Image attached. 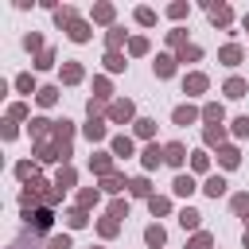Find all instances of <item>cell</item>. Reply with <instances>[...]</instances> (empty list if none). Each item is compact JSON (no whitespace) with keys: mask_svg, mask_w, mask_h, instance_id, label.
<instances>
[{"mask_svg":"<svg viewBox=\"0 0 249 249\" xmlns=\"http://www.w3.org/2000/svg\"><path fill=\"white\" fill-rule=\"evenodd\" d=\"M70 156H74V148L70 144H35V160L39 163H70Z\"/></svg>","mask_w":249,"mask_h":249,"instance_id":"6da1fadb","label":"cell"},{"mask_svg":"<svg viewBox=\"0 0 249 249\" xmlns=\"http://www.w3.org/2000/svg\"><path fill=\"white\" fill-rule=\"evenodd\" d=\"M105 121H113V124H136V105L128 97H117V101H109Z\"/></svg>","mask_w":249,"mask_h":249,"instance_id":"7a4b0ae2","label":"cell"},{"mask_svg":"<svg viewBox=\"0 0 249 249\" xmlns=\"http://www.w3.org/2000/svg\"><path fill=\"white\" fill-rule=\"evenodd\" d=\"M51 191V183L47 179H35V183H23V191H19V206L23 210H39V202H43V195Z\"/></svg>","mask_w":249,"mask_h":249,"instance_id":"3957f363","label":"cell"},{"mask_svg":"<svg viewBox=\"0 0 249 249\" xmlns=\"http://www.w3.org/2000/svg\"><path fill=\"white\" fill-rule=\"evenodd\" d=\"M23 226L35 230V233H47L54 226V210L51 206H39V210H23Z\"/></svg>","mask_w":249,"mask_h":249,"instance_id":"277c9868","label":"cell"},{"mask_svg":"<svg viewBox=\"0 0 249 249\" xmlns=\"http://www.w3.org/2000/svg\"><path fill=\"white\" fill-rule=\"evenodd\" d=\"M27 132H31L35 144H51V140H54V121H51V117H31V121H27Z\"/></svg>","mask_w":249,"mask_h":249,"instance_id":"5b68a950","label":"cell"},{"mask_svg":"<svg viewBox=\"0 0 249 249\" xmlns=\"http://www.w3.org/2000/svg\"><path fill=\"white\" fill-rule=\"evenodd\" d=\"M218 62H222V66H230V70H233V66H241V62H245V47H241L237 39H230L226 47H218Z\"/></svg>","mask_w":249,"mask_h":249,"instance_id":"8992f818","label":"cell"},{"mask_svg":"<svg viewBox=\"0 0 249 249\" xmlns=\"http://www.w3.org/2000/svg\"><path fill=\"white\" fill-rule=\"evenodd\" d=\"M82 136H86L89 144H105V140H113L109 128H105V117H89V121L82 124Z\"/></svg>","mask_w":249,"mask_h":249,"instance_id":"52a82bcc","label":"cell"},{"mask_svg":"<svg viewBox=\"0 0 249 249\" xmlns=\"http://www.w3.org/2000/svg\"><path fill=\"white\" fill-rule=\"evenodd\" d=\"M206 89H210V78H206L202 70H191V74L183 78V93H187V97H198V93H206Z\"/></svg>","mask_w":249,"mask_h":249,"instance_id":"ba28073f","label":"cell"},{"mask_svg":"<svg viewBox=\"0 0 249 249\" xmlns=\"http://www.w3.org/2000/svg\"><path fill=\"white\" fill-rule=\"evenodd\" d=\"M198 117H202V109H198V105H191V101H187V105H175V109H171V124H179V128L195 124Z\"/></svg>","mask_w":249,"mask_h":249,"instance_id":"9c48e42d","label":"cell"},{"mask_svg":"<svg viewBox=\"0 0 249 249\" xmlns=\"http://www.w3.org/2000/svg\"><path fill=\"white\" fill-rule=\"evenodd\" d=\"M160 163H163V144H156V140L144 144V148H140V167H144V171H156Z\"/></svg>","mask_w":249,"mask_h":249,"instance_id":"30bf717a","label":"cell"},{"mask_svg":"<svg viewBox=\"0 0 249 249\" xmlns=\"http://www.w3.org/2000/svg\"><path fill=\"white\" fill-rule=\"evenodd\" d=\"M113 163H117V156H113V152H93V156H89V171H93V175H101V179L117 171Z\"/></svg>","mask_w":249,"mask_h":249,"instance_id":"8fae6325","label":"cell"},{"mask_svg":"<svg viewBox=\"0 0 249 249\" xmlns=\"http://www.w3.org/2000/svg\"><path fill=\"white\" fill-rule=\"evenodd\" d=\"M175 70H179V58H175L171 51H163V54H156V62H152V74H156V78H171Z\"/></svg>","mask_w":249,"mask_h":249,"instance_id":"7c38bea8","label":"cell"},{"mask_svg":"<svg viewBox=\"0 0 249 249\" xmlns=\"http://www.w3.org/2000/svg\"><path fill=\"white\" fill-rule=\"evenodd\" d=\"M206 16H210L214 27H230L233 23V8L230 4H206Z\"/></svg>","mask_w":249,"mask_h":249,"instance_id":"4fadbf2b","label":"cell"},{"mask_svg":"<svg viewBox=\"0 0 249 249\" xmlns=\"http://www.w3.org/2000/svg\"><path fill=\"white\" fill-rule=\"evenodd\" d=\"M226 136H230L226 124H206V128H202V144H206V148H226Z\"/></svg>","mask_w":249,"mask_h":249,"instance_id":"5bb4252c","label":"cell"},{"mask_svg":"<svg viewBox=\"0 0 249 249\" xmlns=\"http://www.w3.org/2000/svg\"><path fill=\"white\" fill-rule=\"evenodd\" d=\"M109 152H113L117 160H128V156L136 152V144H132V136H128V132H117V136L109 140Z\"/></svg>","mask_w":249,"mask_h":249,"instance_id":"9a60e30c","label":"cell"},{"mask_svg":"<svg viewBox=\"0 0 249 249\" xmlns=\"http://www.w3.org/2000/svg\"><path fill=\"white\" fill-rule=\"evenodd\" d=\"M171 191H175L179 198H191V195H195V191H202V187L195 183V175H187V171H179V175L171 179Z\"/></svg>","mask_w":249,"mask_h":249,"instance_id":"2e32d148","label":"cell"},{"mask_svg":"<svg viewBox=\"0 0 249 249\" xmlns=\"http://www.w3.org/2000/svg\"><path fill=\"white\" fill-rule=\"evenodd\" d=\"M163 163H171V167H183V163H187V144H179V140L163 144Z\"/></svg>","mask_w":249,"mask_h":249,"instance_id":"e0dca14e","label":"cell"},{"mask_svg":"<svg viewBox=\"0 0 249 249\" xmlns=\"http://www.w3.org/2000/svg\"><path fill=\"white\" fill-rule=\"evenodd\" d=\"M89 19H93V23H105V27H117V23H113V19H117V8L101 0V4H93V12H89Z\"/></svg>","mask_w":249,"mask_h":249,"instance_id":"ac0fdd59","label":"cell"},{"mask_svg":"<svg viewBox=\"0 0 249 249\" xmlns=\"http://www.w3.org/2000/svg\"><path fill=\"white\" fill-rule=\"evenodd\" d=\"M222 93H226V97H230V101H241V97H245V93H249V82H245V78H237V74H233V78H226V86H222Z\"/></svg>","mask_w":249,"mask_h":249,"instance_id":"d6986e66","label":"cell"},{"mask_svg":"<svg viewBox=\"0 0 249 249\" xmlns=\"http://www.w3.org/2000/svg\"><path fill=\"white\" fill-rule=\"evenodd\" d=\"M39 167H43L39 160H19V163H16V179H19V183H35V179H39Z\"/></svg>","mask_w":249,"mask_h":249,"instance_id":"ffe728a7","label":"cell"},{"mask_svg":"<svg viewBox=\"0 0 249 249\" xmlns=\"http://www.w3.org/2000/svg\"><path fill=\"white\" fill-rule=\"evenodd\" d=\"M175 222H179V226H183V230H195V233H198V230H202V214H198V210H195V206H183V210H179V214H175Z\"/></svg>","mask_w":249,"mask_h":249,"instance_id":"44dd1931","label":"cell"},{"mask_svg":"<svg viewBox=\"0 0 249 249\" xmlns=\"http://www.w3.org/2000/svg\"><path fill=\"white\" fill-rule=\"evenodd\" d=\"M89 35H93V31H89V23H86L82 16L66 27V39H70V43H89Z\"/></svg>","mask_w":249,"mask_h":249,"instance_id":"7402d4cb","label":"cell"},{"mask_svg":"<svg viewBox=\"0 0 249 249\" xmlns=\"http://www.w3.org/2000/svg\"><path fill=\"white\" fill-rule=\"evenodd\" d=\"M218 163H222L226 171H233V167L241 163V148H237V144H226V148H218Z\"/></svg>","mask_w":249,"mask_h":249,"instance_id":"603a6c76","label":"cell"},{"mask_svg":"<svg viewBox=\"0 0 249 249\" xmlns=\"http://www.w3.org/2000/svg\"><path fill=\"white\" fill-rule=\"evenodd\" d=\"M128 195H132V198H144V202H148V198H152L156 191H152L148 175H136V179H128Z\"/></svg>","mask_w":249,"mask_h":249,"instance_id":"cb8c5ba5","label":"cell"},{"mask_svg":"<svg viewBox=\"0 0 249 249\" xmlns=\"http://www.w3.org/2000/svg\"><path fill=\"white\" fill-rule=\"evenodd\" d=\"M226 187H230V183H226V175H206L202 195H206V198H222V195H226Z\"/></svg>","mask_w":249,"mask_h":249,"instance_id":"d4e9b609","label":"cell"},{"mask_svg":"<svg viewBox=\"0 0 249 249\" xmlns=\"http://www.w3.org/2000/svg\"><path fill=\"white\" fill-rule=\"evenodd\" d=\"M144 241H148L152 249H163V245H167V230H163L160 222H152V226H144Z\"/></svg>","mask_w":249,"mask_h":249,"instance_id":"484cf974","label":"cell"},{"mask_svg":"<svg viewBox=\"0 0 249 249\" xmlns=\"http://www.w3.org/2000/svg\"><path fill=\"white\" fill-rule=\"evenodd\" d=\"M86 78V66L82 62H62V86H78Z\"/></svg>","mask_w":249,"mask_h":249,"instance_id":"4316f807","label":"cell"},{"mask_svg":"<svg viewBox=\"0 0 249 249\" xmlns=\"http://www.w3.org/2000/svg\"><path fill=\"white\" fill-rule=\"evenodd\" d=\"M93 97H97V101H105V105H109V101H117V97H113V82H109L105 74H97V78H93Z\"/></svg>","mask_w":249,"mask_h":249,"instance_id":"83f0119b","label":"cell"},{"mask_svg":"<svg viewBox=\"0 0 249 249\" xmlns=\"http://www.w3.org/2000/svg\"><path fill=\"white\" fill-rule=\"evenodd\" d=\"M202 121H206V124H222V121H226V105H222V101H206V105H202Z\"/></svg>","mask_w":249,"mask_h":249,"instance_id":"f1b7e54d","label":"cell"},{"mask_svg":"<svg viewBox=\"0 0 249 249\" xmlns=\"http://www.w3.org/2000/svg\"><path fill=\"white\" fill-rule=\"evenodd\" d=\"M74 183H78V171H74V163H62V167H58V175H54V187H58V191H70Z\"/></svg>","mask_w":249,"mask_h":249,"instance_id":"f546056e","label":"cell"},{"mask_svg":"<svg viewBox=\"0 0 249 249\" xmlns=\"http://www.w3.org/2000/svg\"><path fill=\"white\" fill-rule=\"evenodd\" d=\"M124 187H128V179H124L121 171H113V175H105V179H101V191H105V195H113V198H117Z\"/></svg>","mask_w":249,"mask_h":249,"instance_id":"4dcf8cb0","label":"cell"},{"mask_svg":"<svg viewBox=\"0 0 249 249\" xmlns=\"http://www.w3.org/2000/svg\"><path fill=\"white\" fill-rule=\"evenodd\" d=\"M62 222H66L70 230H82V226H89V210H82V206H70V210L62 214Z\"/></svg>","mask_w":249,"mask_h":249,"instance_id":"1f68e13d","label":"cell"},{"mask_svg":"<svg viewBox=\"0 0 249 249\" xmlns=\"http://www.w3.org/2000/svg\"><path fill=\"white\" fill-rule=\"evenodd\" d=\"M124 39H128V31H124L121 23H117V27H109V31H105V51H121V47H124Z\"/></svg>","mask_w":249,"mask_h":249,"instance_id":"d6a6232c","label":"cell"},{"mask_svg":"<svg viewBox=\"0 0 249 249\" xmlns=\"http://www.w3.org/2000/svg\"><path fill=\"white\" fill-rule=\"evenodd\" d=\"M101 66L109 70V74H121L128 62H124V51H105V58H101Z\"/></svg>","mask_w":249,"mask_h":249,"instance_id":"836d02e7","label":"cell"},{"mask_svg":"<svg viewBox=\"0 0 249 249\" xmlns=\"http://www.w3.org/2000/svg\"><path fill=\"white\" fill-rule=\"evenodd\" d=\"M70 140H74V121L70 117L54 121V144H70Z\"/></svg>","mask_w":249,"mask_h":249,"instance_id":"e575fe53","label":"cell"},{"mask_svg":"<svg viewBox=\"0 0 249 249\" xmlns=\"http://www.w3.org/2000/svg\"><path fill=\"white\" fill-rule=\"evenodd\" d=\"M148 210H152V218H167L171 214V198L167 195H152L148 198Z\"/></svg>","mask_w":249,"mask_h":249,"instance_id":"d590c367","label":"cell"},{"mask_svg":"<svg viewBox=\"0 0 249 249\" xmlns=\"http://www.w3.org/2000/svg\"><path fill=\"white\" fill-rule=\"evenodd\" d=\"M58 86H39V93H35V101L43 105V109H51V105H58Z\"/></svg>","mask_w":249,"mask_h":249,"instance_id":"8d00e7d4","label":"cell"},{"mask_svg":"<svg viewBox=\"0 0 249 249\" xmlns=\"http://www.w3.org/2000/svg\"><path fill=\"white\" fill-rule=\"evenodd\" d=\"M132 132H136L140 140H148V144H152V136H156V121H152V117H136Z\"/></svg>","mask_w":249,"mask_h":249,"instance_id":"74e56055","label":"cell"},{"mask_svg":"<svg viewBox=\"0 0 249 249\" xmlns=\"http://www.w3.org/2000/svg\"><path fill=\"white\" fill-rule=\"evenodd\" d=\"M74 19H78V8H70V4H62V8L54 12V27H62V31H66Z\"/></svg>","mask_w":249,"mask_h":249,"instance_id":"f35d334b","label":"cell"},{"mask_svg":"<svg viewBox=\"0 0 249 249\" xmlns=\"http://www.w3.org/2000/svg\"><path fill=\"white\" fill-rule=\"evenodd\" d=\"M12 86H16V93H27V97H35V93H39V86H35V78H31V74H16V82H12Z\"/></svg>","mask_w":249,"mask_h":249,"instance_id":"ab89813d","label":"cell"},{"mask_svg":"<svg viewBox=\"0 0 249 249\" xmlns=\"http://www.w3.org/2000/svg\"><path fill=\"white\" fill-rule=\"evenodd\" d=\"M97 202H101V191H97V187H82V191H78V206H82V210H89V206H97Z\"/></svg>","mask_w":249,"mask_h":249,"instance_id":"60d3db41","label":"cell"},{"mask_svg":"<svg viewBox=\"0 0 249 249\" xmlns=\"http://www.w3.org/2000/svg\"><path fill=\"white\" fill-rule=\"evenodd\" d=\"M97 233H101V237H105V241H109V237H117V233H121V222H117V218H109V214H105V218H97Z\"/></svg>","mask_w":249,"mask_h":249,"instance_id":"b9f144b4","label":"cell"},{"mask_svg":"<svg viewBox=\"0 0 249 249\" xmlns=\"http://www.w3.org/2000/svg\"><path fill=\"white\" fill-rule=\"evenodd\" d=\"M148 51H152V43H148L144 35H132V39H128V54H132V58H140V54H148Z\"/></svg>","mask_w":249,"mask_h":249,"instance_id":"7bdbcfd3","label":"cell"},{"mask_svg":"<svg viewBox=\"0 0 249 249\" xmlns=\"http://www.w3.org/2000/svg\"><path fill=\"white\" fill-rule=\"evenodd\" d=\"M175 58H179V62H198V58H202V47H198V43H187L183 51H175Z\"/></svg>","mask_w":249,"mask_h":249,"instance_id":"ee69618b","label":"cell"},{"mask_svg":"<svg viewBox=\"0 0 249 249\" xmlns=\"http://www.w3.org/2000/svg\"><path fill=\"white\" fill-rule=\"evenodd\" d=\"M54 58H58V54H54V47H47V51H39L31 62H35V70H51V66H54Z\"/></svg>","mask_w":249,"mask_h":249,"instance_id":"f6af8a7d","label":"cell"},{"mask_svg":"<svg viewBox=\"0 0 249 249\" xmlns=\"http://www.w3.org/2000/svg\"><path fill=\"white\" fill-rule=\"evenodd\" d=\"M8 121H31L27 101H12V105H8Z\"/></svg>","mask_w":249,"mask_h":249,"instance_id":"bcb514c9","label":"cell"},{"mask_svg":"<svg viewBox=\"0 0 249 249\" xmlns=\"http://www.w3.org/2000/svg\"><path fill=\"white\" fill-rule=\"evenodd\" d=\"M187 249H214V233H206V230H198L191 241H187Z\"/></svg>","mask_w":249,"mask_h":249,"instance_id":"7dc6e473","label":"cell"},{"mask_svg":"<svg viewBox=\"0 0 249 249\" xmlns=\"http://www.w3.org/2000/svg\"><path fill=\"white\" fill-rule=\"evenodd\" d=\"M132 16H136V23H140V27H152V23H156V8H148V4H140Z\"/></svg>","mask_w":249,"mask_h":249,"instance_id":"c3c4849f","label":"cell"},{"mask_svg":"<svg viewBox=\"0 0 249 249\" xmlns=\"http://www.w3.org/2000/svg\"><path fill=\"white\" fill-rule=\"evenodd\" d=\"M23 47H27L31 54H39V51H47V43H43V35H39V31H27V35H23Z\"/></svg>","mask_w":249,"mask_h":249,"instance_id":"681fc988","label":"cell"},{"mask_svg":"<svg viewBox=\"0 0 249 249\" xmlns=\"http://www.w3.org/2000/svg\"><path fill=\"white\" fill-rule=\"evenodd\" d=\"M191 171H195V175L210 171V156H206V152H191Z\"/></svg>","mask_w":249,"mask_h":249,"instance_id":"f907efd6","label":"cell"},{"mask_svg":"<svg viewBox=\"0 0 249 249\" xmlns=\"http://www.w3.org/2000/svg\"><path fill=\"white\" fill-rule=\"evenodd\" d=\"M230 210H233V214H249V195H245V191L230 195Z\"/></svg>","mask_w":249,"mask_h":249,"instance_id":"816d5d0a","label":"cell"},{"mask_svg":"<svg viewBox=\"0 0 249 249\" xmlns=\"http://www.w3.org/2000/svg\"><path fill=\"white\" fill-rule=\"evenodd\" d=\"M167 16L179 23V19H187L191 16V4H183V0H175V4H167Z\"/></svg>","mask_w":249,"mask_h":249,"instance_id":"f5cc1de1","label":"cell"},{"mask_svg":"<svg viewBox=\"0 0 249 249\" xmlns=\"http://www.w3.org/2000/svg\"><path fill=\"white\" fill-rule=\"evenodd\" d=\"M167 47H171V51H183V47H187V31H183V27L167 31Z\"/></svg>","mask_w":249,"mask_h":249,"instance_id":"db71d44e","label":"cell"},{"mask_svg":"<svg viewBox=\"0 0 249 249\" xmlns=\"http://www.w3.org/2000/svg\"><path fill=\"white\" fill-rule=\"evenodd\" d=\"M109 218H117V222L128 218V198H113V202H109Z\"/></svg>","mask_w":249,"mask_h":249,"instance_id":"11a10c76","label":"cell"},{"mask_svg":"<svg viewBox=\"0 0 249 249\" xmlns=\"http://www.w3.org/2000/svg\"><path fill=\"white\" fill-rule=\"evenodd\" d=\"M230 132H233L237 140H245V136H249V117H233V121H230Z\"/></svg>","mask_w":249,"mask_h":249,"instance_id":"9f6ffc18","label":"cell"},{"mask_svg":"<svg viewBox=\"0 0 249 249\" xmlns=\"http://www.w3.org/2000/svg\"><path fill=\"white\" fill-rule=\"evenodd\" d=\"M43 249H74V241H70V233H54V237H47Z\"/></svg>","mask_w":249,"mask_h":249,"instance_id":"6f0895ef","label":"cell"},{"mask_svg":"<svg viewBox=\"0 0 249 249\" xmlns=\"http://www.w3.org/2000/svg\"><path fill=\"white\" fill-rule=\"evenodd\" d=\"M62 195H66V191H58V187H54V183H51V191H47V195H43V206H51V210H54V206H58V202H62Z\"/></svg>","mask_w":249,"mask_h":249,"instance_id":"680465c9","label":"cell"},{"mask_svg":"<svg viewBox=\"0 0 249 249\" xmlns=\"http://www.w3.org/2000/svg\"><path fill=\"white\" fill-rule=\"evenodd\" d=\"M105 109H109V105H105V101H97V97H89V101H86V113H89V117H101Z\"/></svg>","mask_w":249,"mask_h":249,"instance_id":"91938a15","label":"cell"},{"mask_svg":"<svg viewBox=\"0 0 249 249\" xmlns=\"http://www.w3.org/2000/svg\"><path fill=\"white\" fill-rule=\"evenodd\" d=\"M19 136V128H16V121H4V140H16Z\"/></svg>","mask_w":249,"mask_h":249,"instance_id":"94428289","label":"cell"},{"mask_svg":"<svg viewBox=\"0 0 249 249\" xmlns=\"http://www.w3.org/2000/svg\"><path fill=\"white\" fill-rule=\"evenodd\" d=\"M241 245H245V249H249V230H245V233H241Z\"/></svg>","mask_w":249,"mask_h":249,"instance_id":"6125c7cd","label":"cell"},{"mask_svg":"<svg viewBox=\"0 0 249 249\" xmlns=\"http://www.w3.org/2000/svg\"><path fill=\"white\" fill-rule=\"evenodd\" d=\"M241 27H245V31H249V16H245V19H241Z\"/></svg>","mask_w":249,"mask_h":249,"instance_id":"be15d7a7","label":"cell"},{"mask_svg":"<svg viewBox=\"0 0 249 249\" xmlns=\"http://www.w3.org/2000/svg\"><path fill=\"white\" fill-rule=\"evenodd\" d=\"M245 230H249V214H245Z\"/></svg>","mask_w":249,"mask_h":249,"instance_id":"e7e4bbea","label":"cell"},{"mask_svg":"<svg viewBox=\"0 0 249 249\" xmlns=\"http://www.w3.org/2000/svg\"><path fill=\"white\" fill-rule=\"evenodd\" d=\"M89 249H105V245H89Z\"/></svg>","mask_w":249,"mask_h":249,"instance_id":"03108f58","label":"cell"}]
</instances>
